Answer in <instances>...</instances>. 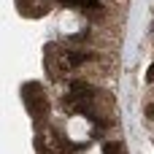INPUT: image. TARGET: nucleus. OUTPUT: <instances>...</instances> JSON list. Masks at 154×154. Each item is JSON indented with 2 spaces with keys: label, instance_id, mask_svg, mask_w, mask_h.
I'll use <instances>...</instances> for the list:
<instances>
[{
  "label": "nucleus",
  "instance_id": "f257e3e1",
  "mask_svg": "<svg viewBox=\"0 0 154 154\" xmlns=\"http://www.w3.org/2000/svg\"><path fill=\"white\" fill-rule=\"evenodd\" d=\"M60 3L68 8H81V11H100L103 8L100 0H60Z\"/></svg>",
  "mask_w": 154,
  "mask_h": 154
},
{
  "label": "nucleus",
  "instance_id": "f03ea898",
  "mask_svg": "<svg viewBox=\"0 0 154 154\" xmlns=\"http://www.w3.org/2000/svg\"><path fill=\"white\" fill-rule=\"evenodd\" d=\"M70 92H73L76 97H92L95 89H92L89 84H84V81H73V84H70Z\"/></svg>",
  "mask_w": 154,
  "mask_h": 154
},
{
  "label": "nucleus",
  "instance_id": "7ed1b4c3",
  "mask_svg": "<svg viewBox=\"0 0 154 154\" xmlns=\"http://www.w3.org/2000/svg\"><path fill=\"white\" fill-rule=\"evenodd\" d=\"M84 60H89L87 51H70V54H68V62H70V65H81Z\"/></svg>",
  "mask_w": 154,
  "mask_h": 154
},
{
  "label": "nucleus",
  "instance_id": "20e7f679",
  "mask_svg": "<svg viewBox=\"0 0 154 154\" xmlns=\"http://www.w3.org/2000/svg\"><path fill=\"white\" fill-rule=\"evenodd\" d=\"M103 154H122V143H114V141H108V143L103 146Z\"/></svg>",
  "mask_w": 154,
  "mask_h": 154
},
{
  "label": "nucleus",
  "instance_id": "39448f33",
  "mask_svg": "<svg viewBox=\"0 0 154 154\" xmlns=\"http://www.w3.org/2000/svg\"><path fill=\"white\" fill-rule=\"evenodd\" d=\"M143 114H146V119H154V106H146V111H143Z\"/></svg>",
  "mask_w": 154,
  "mask_h": 154
},
{
  "label": "nucleus",
  "instance_id": "423d86ee",
  "mask_svg": "<svg viewBox=\"0 0 154 154\" xmlns=\"http://www.w3.org/2000/svg\"><path fill=\"white\" fill-rule=\"evenodd\" d=\"M146 81H154V65L149 68V70H146Z\"/></svg>",
  "mask_w": 154,
  "mask_h": 154
}]
</instances>
